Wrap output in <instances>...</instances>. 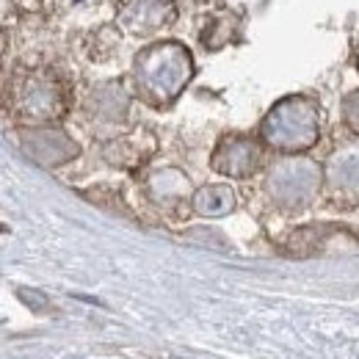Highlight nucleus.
Listing matches in <instances>:
<instances>
[{"label": "nucleus", "mask_w": 359, "mask_h": 359, "mask_svg": "<svg viewBox=\"0 0 359 359\" xmlns=\"http://www.w3.org/2000/svg\"><path fill=\"white\" fill-rule=\"evenodd\" d=\"M58 83L42 75H25L14 83V105L25 119H50L58 114Z\"/></svg>", "instance_id": "obj_1"}, {"label": "nucleus", "mask_w": 359, "mask_h": 359, "mask_svg": "<svg viewBox=\"0 0 359 359\" xmlns=\"http://www.w3.org/2000/svg\"><path fill=\"white\" fill-rule=\"evenodd\" d=\"M128 22H135V17H152L155 25H166L175 17V8L169 0H130L122 11Z\"/></svg>", "instance_id": "obj_2"}, {"label": "nucleus", "mask_w": 359, "mask_h": 359, "mask_svg": "<svg viewBox=\"0 0 359 359\" xmlns=\"http://www.w3.org/2000/svg\"><path fill=\"white\" fill-rule=\"evenodd\" d=\"M6 47H8V36H6V31H3V25H0V58H3Z\"/></svg>", "instance_id": "obj_3"}]
</instances>
